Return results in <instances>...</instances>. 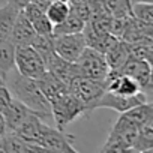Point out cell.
Listing matches in <instances>:
<instances>
[{
	"instance_id": "cell-1",
	"label": "cell",
	"mask_w": 153,
	"mask_h": 153,
	"mask_svg": "<svg viewBox=\"0 0 153 153\" xmlns=\"http://www.w3.org/2000/svg\"><path fill=\"white\" fill-rule=\"evenodd\" d=\"M5 84L9 89L12 98L23 102L26 107H29L32 111L41 114L42 117L51 116V105L47 101V98L42 95L41 89L36 84L35 78L21 75L15 68L6 75Z\"/></svg>"
},
{
	"instance_id": "cell-2",
	"label": "cell",
	"mask_w": 153,
	"mask_h": 153,
	"mask_svg": "<svg viewBox=\"0 0 153 153\" xmlns=\"http://www.w3.org/2000/svg\"><path fill=\"white\" fill-rule=\"evenodd\" d=\"M107 90V78L104 80H95L87 78V76L76 75L69 84V93H72L89 111L95 110L96 102Z\"/></svg>"
},
{
	"instance_id": "cell-3",
	"label": "cell",
	"mask_w": 153,
	"mask_h": 153,
	"mask_svg": "<svg viewBox=\"0 0 153 153\" xmlns=\"http://www.w3.org/2000/svg\"><path fill=\"white\" fill-rule=\"evenodd\" d=\"M50 105H51V116H54L57 129L62 131H65L66 126H69L74 120L87 113L86 107L69 92L53 101Z\"/></svg>"
},
{
	"instance_id": "cell-4",
	"label": "cell",
	"mask_w": 153,
	"mask_h": 153,
	"mask_svg": "<svg viewBox=\"0 0 153 153\" xmlns=\"http://www.w3.org/2000/svg\"><path fill=\"white\" fill-rule=\"evenodd\" d=\"M76 74L80 76H87V78H95V80H104L110 72L108 63L104 57L102 53L86 47L84 51L80 54V57L75 62Z\"/></svg>"
},
{
	"instance_id": "cell-5",
	"label": "cell",
	"mask_w": 153,
	"mask_h": 153,
	"mask_svg": "<svg viewBox=\"0 0 153 153\" xmlns=\"http://www.w3.org/2000/svg\"><path fill=\"white\" fill-rule=\"evenodd\" d=\"M15 69L29 78H38L47 71L42 57L32 45H15Z\"/></svg>"
},
{
	"instance_id": "cell-6",
	"label": "cell",
	"mask_w": 153,
	"mask_h": 153,
	"mask_svg": "<svg viewBox=\"0 0 153 153\" xmlns=\"http://www.w3.org/2000/svg\"><path fill=\"white\" fill-rule=\"evenodd\" d=\"M114 72L131 76L132 80H135V83L140 86L141 92L144 93L152 90V81H153L152 80V63L149 62L140 60L129 54L126 62Z\"/></svg>"
},
{
	"instance_id": "cell-7",
	"label": "cell",
	"mask_w": 153,
	"mask_h": 153,
	"mask_svg": "<svg viewBox=\"0 0 153 153\" xmlns=\"http://www.w3.org/2000/svg\"><path fill=\"white\" fill-rule=\"evenodd\" d=\"M45 152H60V153H75L76 149L74 146V137L66 134L62 129L50 128L44 123L42 132L38 141Z\"/></svg>"
},
{
	"instance_id": "cell-8",
	"label": "cell",
	"mask_w": 153,
	"mask_h": 153,
	"mask_svg": "<svg viewBox=\"0 0 153 153\" xmlns=\"http://www.w3.org/2000/svg\"><path fill=\"white\" fill-rule=\"evenodd\" d=\"M53 47H54V51L60 57L69 62H75L87 45H86L83 32H76V33H68V35H54Z\"/></svg>"
},
{
	"instance_id": "cell-9",
	"label": "cell",
	"mask_w": 153,
	"mask_h": 153,
	"mask_svg": "<svg viewBox=\"0 0 153 153\" xmlns=\"http://www.w3.org/2000/svg\"><path fill=\"white\" fill-rule=\"evenodd\" d=\"M143 102H147V95L144 92H138L137 95L128 96V95H117V93H113L110 90H105L104 95L96 102L95 110L110 108V110H114L117 113H123V111H126L138 104H143Z\"/></svg>"
},
{
	"instance_id": "cell-10",
	"label": "cell",
	"mask_w": 153,
	"mask_h": 153,
	"mask_svg": "<svg viewBox=\"0 0 153 153\" xmlns=\"http://www.w3.org/2000/svg\"><path fill=\"white\" fill-rule=\"evenodd\" d=\"M45 68L50 74H53L57 80H60L65 86H68L69 89V84L71 81L75 78L76 75V68H75V63L74 62H69V60H65L63 57H60L56 51L45 60Z\"/></svg>"
},
{
	"instance_id": "cell-11",
	"label": "cell",
	"mask_w": 153,
	"mask_h": 153,
	"mask_svg": "<svg viewBox=\"0 0 153 153\" xmlns=\"http://www.w3.org/2000/svg\"><path fill=\"white\" fill-rule=\"evenodd\" d=\"M0 152L11 153H29V152H45L41 144L26 141L12 131H8L0 137Z\"/></svg>"
},
{
	"instance_id": "cell-12",
	"label": "cell",
	"mask_w": 153,
	"mask_h": 153,
	"mask_svg": "<svg viewBox=\"0 0 153 153\" xmlns=\"http://www.w3.org/2000/svg\"><path fill=\"white\" fill-rule=\"evenodd\" d=\"M35 36H36V32L21 9L15 17V21H14V26L11 30V41L15 45H30L33 42Z\"/></svg>"
},
{
	"instance_id": "cell-13",
	"label": "cell",
	"mask_w": 153,
	"mask_h": 153,
	"mask_svg": "<svg viewBox=\"0 0 153 153\" xmlns=\"http://www.w3.org/2000/svg\"><path fill=\"white\" fill-rule=\"evenodd\" d=\"M107 90L117 95H128V96L137 95L138 92H141L135 80H132L128 75L117 74L114 71H110L107 75Z\"/></svg>"
},
{
	"instance_id": "cell-14",
	"label": "cell",
	"mask_w": 153,
	"mask_h": 153,
	"mask_svg": "<svg viewBox=\"0 0 153 153\" xmlns=\"http://www.w3.org/2000/svg\"><path fill=\"white\" fill-rule=\"evenodd\" d=\"M36 84L41 89L42 95L47 98V101L51 104L53 101H56L57 98H60L62 95H65L66 92H69L68 86H65L60 80H57L53 74H50L48 71H45L41 76H38Z\"/></svg>"
},
{
	"instance_id": "cell-15",
	"label": "cell",
	"mask_w": 153,
	"mask_h": 153,
	"mask_svg": "<svg viewBox=\"0 0 153 153\" xmlns=\"http://www.w3.org/2000/svg\"><path fill=\"white\" fill-rule=\"evenodd\" d=\"M42 126H44V122H42V116L32 111L24 120L23 123L12 132H15L17 135H20L23 140L26 141H32V143H38L39 141V137H41V132H42ZM39 144V143H38Z\"/></svg>"
},
{
	"instance_id": "cell-16",
	"label": "cell",
	"mask_w": 153,
	"mask_h": 153,
	"mask_svg": "<svg viewBox=\"0 0 153 153\" xmlns=\"http://www.w3.org/2000/svg\"><path fill=\"white\" fill-rule=\"evenodd\" d=\"M30 113H32V110L29 107H26L18 99L12 98L9 107L3 113V117H5V122H6V126H8V131H15Z\"/></svg>"
},
{
	"instance_id": "cell-17",
	"label": "cell",
	"mask_w": 153,
	"mask_h": 153,
	"mask_svg": "<svg viewBox=\"0 0 153 153\" xmlns=\"http://www.w3.org/2000/svg\"><path fill=\"white\" fill-rule=\"evenodd\" d=\"M104 57L108 63V68L110 71H117L125 62L126 59L129 57V47L125 41L122 39H117L105 53H104Z\"/></svg>"
},
{
	"instance_id": "cell-18",
	"label": "cell",
	"mask_w": 153,
	"mask_h": 153,
	"mask_svg": "<svg viewBox=\"0 0 153 153\" xmlns=\"http://www.w3.org/2000/svg\"><path fill=\"white\" fill-rule=\"evenodd\" d=\"M20 11L21 9H18L11 2H6L5 5L0 6V42L11 39V30H12L15 17Z\"/></svg>"
},
{
	"instance_id": "cell-19",
	"label": "cell",
	"mask_w": 153,
	"mask_h": 153,
	"mask_svg": "<svg viewBox=\"0 0 153 153\" xmlns=\"http://www.w3.org/2000/svg\"><path fill=\"white\" fill-rule=\"evenodd\" d=\"M120 116H123L134 126L140 128L141 125H144L146 122H149L150 119H153V107L147 101V102L138 104V105H135V107H132V108L120 113Z\"/></svg>"
},
{
	"instance_id": "cell-20",
	"label": "cell",
	"mask_w": 153,
	"mask_h": 153,
	"mask_svg": "<svg viewBox=\"0 0 153 153\" xmlns=\"http://www.w3.org/2000/svg\"><path fill=\"white\" fill-rule=\"evenodd\" d=\"M15 68V44L11 39L0 42V75H6Z\"/></svg>"
},
{
	"instance_id": "cell-21",
	"label": "cell",
	"mask_w": 153,
	"mask_h": 153,
	"mask_svg": "<svg viewBox=\"0 0 153 153\" xmlns=\"http://www.w3.org/2000/svg\"><path fill=\"white\" fill-rule=\"evenodd\" d=\"M153 150V119L138 128L137 140L132 146V152H152Z\"/></svg>"
},
{
	"instance_id": "cell-22",
	"label": "cell",
	"mask_w": 153,
	"mask_h": 153,
	"mask_svg": "<svg viewBox=\"0 0 153 153\" xmlns=\"http://www.w3.org/2000/svg\"><path fill=\"white\" fill-rule=\"evenodd\" d=\"M86 21H83L80 17H76L74 12L69 9V15L59 24L53 26V36L54 35H68V33H76V32H83Z\"/></svg>"
},
{
	"instance_id": "cell-23",
	"label": "cell",
	"mask_w": 153,
	"mask_h": 153,
	"mask_svg": "<svg viewBox=\"0 0 153 153\" xmlns=\"http://www.w3.org/2000/svg\"><path fill=\"white\" fill-rule=\"evenodd\" d=\"M102 3L108 14L116 18L131 17V0H102Z\"/></svg>"
},
{
	"instance_id": "cell-24",
	"label": "cell",
	"mask_w": 153,
	"mask_h": 153,
	"mask_svg": "<svg viewBox=\"0 0 153 153\" xmlns=\"http://www.w3.org/2000/svg\"><path fill=\"white\" fill-rule=\"evenodd\" d=\"M45 15L47 18L51 21L53 26L62 23L68 15H69V3H57V2H51L47 8H45Z\"/></svg>"
},
{
	"instance_id": "cell-25",
	"label": "cell",
	"mask_w": 153,
	"mask_h": 153,
	"mask_svg": "<svg viewBox=\"0 0 153 153\" xmlns=\"http://www.w3.org/2000/svg\"><path fill=\"white\" fill-rule=\"evenodd\" d=\"M131 17L144 24L153 26V3H132Z\"/></svg>"
},
{
	"instance_id": "cell-26",
	"label": "cell",
	"mask_w": 153,
	"mask_h": 153,
	"mask_svg": "<svg viewBox=\"0 0 153 153\" xmlns=\"http://www.w3.org/2000/svg\"><path fill=\"white\" fill-rule=\"evenodd\" d=\"M36 51L38 54L42 57L44 63L45 60L54 53V47H53V36H42V35H36L33 42L30 44Z\"/></svg>"
},
{
	"instance_id": "cell-27",
	"label": "cell",
	"mask_w": 153,
	"mask_h": 153,
	"mask_svg": "<svg viewBox=\"0 0 153 153\" xmlns=\"http://www.w3.org/2000/svg\"><path fill=\"white\" fill-rule=\"evenodd\" d=\"M129 54L140 59V60H144V62H149L152 63V57H153V42H143V44H132L129 45Z\"/></svg>"
},
{
	"instance_id": "cell-28",
	"label": "cell",
	"mask_w": 153,
	"mask_h": 153,
	"mask_svg": "<svg viewBox=\"0 0 153 153\" xmlns=\"http://www.w3.org/2000/svg\"><path fill=\"white\" fill-rule=\"evenodd\" d=\"M32 26L36 32V35H42V36H53V24L51 21L47 18V15H41L39 18H36L35 21H32Z\"/></svg>"
},
{
	"instance_id": "cell-29",
	"label": "cell",
	"mask_w": 153,
	"mask_h": 153,
	"mask_svg": "<svg viewBox=\"0 0 153 153\" xmlns=\"http://www.w3.org/2000/svg\"><path fill=\"white\" fill-rule=\"evenodd\" d=\"M101 150H102V152H117V153L129 152L128 147L125 146V143H123L122 140H119L117 137L111 135V134L108 135V138H107V141H105V144L102 146Z\"/></svg>"
},
{
	"instance_id": "cell-30",
	"label": "cell",
	"mask_w": 153,
	"mask_h": 153,
	"mask_svg": "<svg viewBox=\"0 0 153 153\" xmlns=\"http://www.w3.org/2000/svg\"><path fill=\"white\" fill-rule=\"evenodd\" d=\"M11 101H12V95H11L9 89L6 87V84L0 86V113H2V114L9 107Z\"/></svg>"
},
{
	"instance_id": "cell-31",
	"label": "cell",
	"mask_w": 153,
	"mask_h": 153,
	"mask_svg": "<svg viewBox=\"0 0 153 153\" xmlns=\"http://www.w3.org/2000/svg\"><path fill=\"white\" fill-rule=\"evenodd\" d=\"M8 132V126H6V122H5V117H3V114L0 113V137L2 135H5Z\"/></svg>"
},
{
	"instance_id": "cell-32",
	"label": "cell",
	"mask_w": 153,
	"mask_h": 153,
	"mask_svg": "<svg viewBox=\"0 0 153 153\" xmlns=\"http://www.w3.org/2000/svg\"><path fill=\"white\" fill-rule=\"evenodd\" d=\"M32 3H35V5H38L39 8H42V9H45L50 3H51V0H30Z\"/></svg>"
},
{
	"instance_id": "cell-33",
	"label": "cell",
	"mask_w": 153,
	"mask_h": 153,
	"mask_svg": "<svg viewBox=\"0 0 153 153\" xmlns=\"http://www.w3.org/2000/svg\"><path fill=\"white\" fill-rule=\"evenodd\" d=\"M9 2H11V3H14L18 9H23V8H24V6L30 2V0H9Z\"/></svg>"
},
{
	"instance_id": "cell-34",
	"label": "cell",
	"mask_w": 153,
	"mask_h": 153,
	"mask_svg": "<svg viewBox=\"0 0 153 153\" xmlns=\"http://www.w3.org/2000/svg\"><path fill=\"white\" fill-rule=\"evenodd\" d=\"M90 0H69V5H78V3H87Z\"/></svg>"
},
{
	"instance_id": "cell-35",
	"label": "cell",
	"mask_w": 153,
	"mask_h": 153,
	"mask_svg": "<svg viewBox=\"0 0 153 153\" xmlns=\"http://www.w3.org/2000/svg\"><path fill=\"white\" fill-rule=\"evenodd\" d=\"M131 3H153V0H131Z\"/></svg>"
},
{
	"instance_id": "cell-36",
	"label": "cell",
	"mask_w": 153,
	"mask_h": 153,
	"mask_svg": "<svg viewBox=\"0 0 153 153\" xmlns=\"http://www.w3.org/2000/svg\"><path fill=\"white\" fill-rule=\"evenodd\" d=\"M51 2H57V3H69V0H51Z\"/></svg>"
},
{
	"instance_id": "cell-37",
	"label": "cell",
	"mask_w": 153,
	"mask_h": 153,
	"mask_svg": "<svg viewBox=\"0 0 153 153\" xmlns=\"http://www.w3.org/2000/svg\"><path fill=\"white\" fill-rule=\"evenodd\" d=\"M3 84H5V78H3L2 75H0V86H3Z\"/></svg>"
},
{
	"instance_id": "cell-38",
	"label": "cell",
	"mask_w": 153,
	"mask_h": 153,
	"mask_svg": "<svg viewBox=\"0 0 153 153\" xmlns=\"http://www.w3.org/2000/svg\"><path fill=\"white\" fill-rule=\"evenodd\" d=\"M6 2H9V0H0V6H2V5H5Z\"/></svg>"
}]
</instances>
